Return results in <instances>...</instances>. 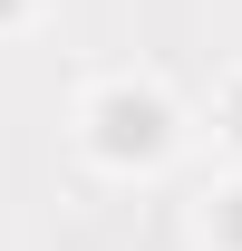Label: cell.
<instances>
[{
  "mask_svg": "<svg viewBox=\"0 0 242 251\" xmlns=\"http://www.w3.org/2000/svg\"><path fill=\"white\" fill-rule=\"evenodd\" d=\"M10 10H20V0H0V20H10Z\"/></svg>",
  "mask_w": 242,
  "mask_h": 251,
  "instance_id": "277c9868",
  "label": "cell"
},
{
  "mask_svg": "<svg viewBox=\"0 0 242 251\" xmlns=\"http://www.w3.org/2000/svg\"><path fill=\"white\" fill-rule=\"evenodd\" d=\"M223 116H233V135H242V87H233V106H223Z\"/></svg>",
  "mask_w": 242,
  "mask_h": 251,
  "instance_id": "3957f363",
  "label": "cell"
},
{
  "mask_svg": "<svg viewBox=\"0 0 242 251\" xmlns=\"http://www.w3.org/2000/svg\"><path fill=\"white\" fill-rule=\"evenodd\" d=\"M97 155H165V97H146V87H107L97 97Z\"/></svg>",
  "mask_w": 242,
  "mask_h": 251,
  "instance_id": "6da1fadb",
  "label": "cell"
},
{
  "mask_svg": "<svg viewBox=\"0 0 242 251\" xmlns=\"http://www.w3.org/2000/svg\"><path fill=\"white\" fill-rule=\"evenodd\" d=\"M213 232H223V242L242 251V193H223V203H213Z\"/></svg>",
  "mask_w": 242,
  "mask_h": 251,
  "instance_id": "7a4b0ae2",
  "label": "cell"
}]
</instances>
